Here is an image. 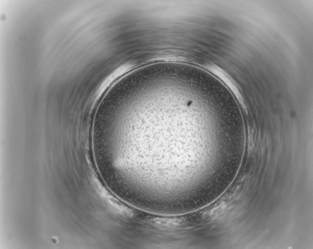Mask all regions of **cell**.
Wrapping results in <instances>:
<instances>
[{"mask_svg": "<svg viewBox=\"0 0 313 249\" xmlns=\"http://www.w3.org/2000/svg\"><path fill=\"white\" fill-rule=\"evenodd\" d=\"M205 68L225 84L236 97L242 108L246 110L244 100L235 81L223 69L215 64H207L206 65Z\"/></svg>", "mask_w": 313, "mask_h": 249, "instance_id": "cell-1", "label": "cell"}]
</instances>
